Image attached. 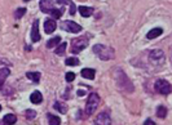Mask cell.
Instances as JSON below:
<instances>
[{"label":"cell","instance_id":"9","mask_svg":"<svg viewBox=\"0 0 172 125\" xmlns=\"http://www.w3.org/2000/svg\"><path fill=\"white\" fill-rule=\"evenodd\" d=\"M31 40L34 43H38L40 40V34H39V21H34L33 29H31Z\"/></svg>","mask_w":172,"mask_h":125},{"label":"cell","instance_id":"29","mask_svg":"<svg viewBox=\"0 0 172 125\" xmlns=\"http://www.w3.org/2000/svg\"><path fill=\"white\" fill-rule=\"evenodd\" d=\"M145 125H155V123L151 119H148V120H145Z\"/></svg>","mask_w":172,"mask_h":125},{"label":"cell","instance_id":"5","mask_svg":"<svg viewBox=\"0 0 172 125\" xmlns=\"http://www.w3.org/2000/svg\"><path fill=\"white\" fill-rule=\"evenodd\" d=\"M155 90H157L159 94H170L171 93V85L167 80H157L155 83Z\"/></svg>","mask_w":172,"mask_h":125},{"label":"cell","instance_id":"14","mask_svg":"<svg viewBox=\"0 0 172 125\" xmlns=\"http://www.w3.org/2000/svg\"><path fill=\"white\" fill-rule=\"evenodd\" d=\"M163 32V30L162 29H159V27H157V29H153V30H150L149 32H148L146 35V38L148 39H155V38H158V36H161Z\"/></svg>","mask_w":172,"mask_h":125},{"label":"cell","instance_id":"22","mask_svg":"<svg viewBox=\"0 0 172 125\" xmlns=\"http://www.w3.org/2000/svg\"><path fill=\"white\" fill-rule=\"evenodd\" d=\"M167 115V108L165 106H158L157 108V116L159 119H165Z\"/></svg>","mask_w":172,"mask_h":125},{"label":"cell","instance_id":"25","mask_svg":"<svg viewBox=\"0 0 172 125\" xmlns=\"http://www.w3.org/2000/svg\"><path fill=\"white\" fill-rule=\"evenodd\" d=\"M54 108H56V110H58V111H60L61 112V114H65V112H66V107L65 106H62V103H54V106H53Z\"/></svg>","mask_w":172,"mask_h":125},{"label":"cell","instance_id":"12","mask_svg":"<svg viewBox=\"0 0 172 125\" xmlns=\"http://www.w3.org/2000/svg\"><path fill=\"white\" fill-rule=\"evenodd\" d=\"M95 70L93 68H83L82 70V76L84 77V79H89V80H92L93 77H95Z\"/></svg>","mask_w":172,"mask_h":125},{"label":"cell","instance_id":"26","mask_svg":"<svg viewBox=\"0 0 172 125\" xmlns=\"http://www.w3.org/2000/svg\"><path fill=\"white\" fill-rule=\"evenodd\" d=\"M65 79L67 83H71V81H74V79H75V74L74 72H67L66 74V76H65Z\"/></svg>","mask_w":172,"mask_h":125},{"label":"cell","instance_id":"21","mask_svg":"<svg viewBox=\"0 0 172 125\" xmlns=\"http://www.w3.org/2000/svg\"><path fill=\"white\" fill-rule=\"evenodd\" d=\"M47 118H48V121H49L50 125H58L61 123V119L58 118V116L52 115V114H48V115H47Z\"/></svg>","mask_w":172,"mask_h":125},{"label":"cell","instance_id":"8","mask_svg":"<svg viewBox=\"0 0 172 125\" xmlns=\"http://www.w3.org/2000/svg\"><path fill=\"white\" fill-rule=\"evenodd\" d=\"M39 7H40V10L43 13H50V10L54 8L52 0H40Z\"/></svg>","mask_w":172,"mask_h":125},{"label":"cell","instance_id":"20","mask_svg":"<svg viewBox=\"0 0 172 125\" xmlns=\"http://www.w3.org/2000/svg\"><path fill=\"white\" fill-rule=\"evenodd\" d=\"M50 14H52V17H53V19H57V18H60V17H62V14H64V9L62 8H53L52 10H50Z\"/></svg>","mask_w":172,"mask_h":125},{"label":"cell","instance_id":"19","mask_svg":"<svg viewBox=\"0 0 172 125\" xmlns=\"http://www.w3.org/2000/svg\"><path fill=\"white\" fill-rule=\"evenodd\" d=\"M66 46H67V44L66 43H60V44L57 45V48H56V53L57 56H64L65 54V50H66Z\"/></svg>","mask_w":172,"mask_h":125},{"label":"cell","instance_id":"3","mask_svg":"<svg viewBox=\"0 0 172 125\" xmlns=\"http://www.w3.org/2000/svg\"><path fill=\"white\" fill-rule=\"evenodd\" d=\"M89 44V40L87 36H82V38H76L71 41V52L74 54L80 53L83 49H85Z\"/></svg>","mask_w":172,"mask_h":125},{"label":"cell","instance_id":"28","mask_svg":"<svg viewBox=\"0 0 172 125\" xmlns=\"http://www.w3.org/2000/svg\"><path fill=\"white\" fill-rule=\"evenodd\" d=\"M69 4H70V13H71V14H75V10H76L75 5H74V4H73L71 1H70Z\"/></svg>","mask_w":172,"mask_h":125},{"label":"cell","instance_id":"30","mask_svg":"<svg viewBox=\"0 0 172 125\" xmlns=\"http://www.w3.org/2000/svg\"><path fill=\"white\" fill-rule=\"evenodd\" d=\"M58 4H69L70 0H57Z\"/></svg>","mask_w":172,"mask_h":125},{"label":"cell","instance_id":"17","mask_svg":"<svg viewBox=\"0 0 172 125\" xmlns=\"http://www.w3.org/2000/svg\"><path fill=\"white\" fill-rule=\"evenodd\" d=\"M3 121L5 124H14L16 121H17V116L13 115V114H7L3 118Z\"/></svg>","mask_w":172,"mask_h":125},{"label":"cell","instance_id":"13","mask_svg":"<svg viewBox=\"0 0 172 125\" xmlns=\"http://www.w3.org/2000/svg\"><path fill=\"white\" fill-rule=\"evenodd\" d=\"M78 10H79V13H80L82 17H85V18L89 17V15H92V13H93V9H92V8L83 7V5L79 7V9H78Z\"/></svg>","mask_w":172,"mask_h":125},{"label":"cell","instance_id":"27","mask_svg":"<svg viewBox=\"0 0 172 125\" xmlns=\"http://www.w3.org/2000/svg\"><path fill=\"white\" fill-rule=\"evenodd\" d=\"M35 116H36V112H35L34 110H27V111H26V118H27V119L33 120Z\"/></svg>","mask_w":172,"mask_h":125},{"label":"cell","instance_id":"18","mask_svg":"<svg viewBox=\"0 0 172 125\" xmlns=\"http://www.w3.org/2000/svg\"><path fill=\"white\" fill-rule=\"evenodd\" d=\"M60 43H61V36H54L50 39V40H48L47 46H48V48H53V46H57Z\"/></svg>","mask_w":172,"mask_h":125},{"label":"cell","instance_id":"16","mask_svg":"<svg viewBox=\"0 0 172 125\" xmlns=\"http://www.w3.org/2000/svg\"><path fill=\"white\" fill-rule=\"evenodd\" d=\"M9 74H10V71H9V68H7V67L0 70V87L4 84V81L7 80V77L9 76Z\"/></svg>","mask_w":172,"mask_h":125},{"label":"cell","instance_id":"31","mask_svg":"<svg viewBox=\"0 0 172 125\" xmlns=\"http://www.w3.org/2000/svg\"><path fill=\"white\" fill-rule=\"evenodd\" d=\"M78 96H80V97L84 96V92H83V90H79V92H78Z\"/></svg>","mask_w":172,"mask_h":125},{"label":"cell","instance_id":"1","mask_svg":"<svg viewBox=\"0 0 172 125\" xmlns=\"http://www.w3.org/2000/svg\"><path fill=\"white\" fill-rule=\"evenodd\" d=\"M93 52L100 60L102 61H110L115 57V53H114V49L110 48V46H106V45H102V44H96L93 45Z\"/></svg>","mask_w":172,"mask_h":125},{"label":"cell","instance_id":"2","mask_svg":"<svg viewBox=\"0 0 172 125\" xmlns=\"http://www.w3.org/2000/svg\"><path fill=\"white\" fill-rule=\"evenodd\" d=\"M100 104V97L97 93H91L89 94V98L87 101V106H85V114L88 116H91L92 114H95L97 107Z\"/></svg>","mask_w":172,"mask_h":125},{"label":"cell","instance_id":"32","mask_svg":"<svg viewBox=\"0 0 172 125\" xmlns=\"http://www.w3.org/2000/svg\"><path fill=\"white\" fill-rule=\"evenodd\" d=\"M23 1H30V0H23Z\"/></svg>","mask_w":172,"mask_h":125},{"label":"cell","instance_id":"10","mask_svg":"<svg viewBox=\"0 0 172 125\" xmlns=\"http://www.w3.org/2000/svg\"><path fill=\"white\" fill-rule=\"evenodd\" d=\"M56 27H57V23L56 21H54L53 18H48V19H45V22H44V31L47 34H52L54 30H56Z\"/></svg>","mask_w":172,"mask_h":125},{"label":"cell","instance_id":"33","mask_svg":"<svg viewBox=\"0 0 172 125\" xmlns=\"http://www.w3.org/2000/svg\"><path fill=\"white\" fill-rule=\"evenodd\" d=\"M0 111H1V106H0Z\"/></svg>","mask_w":172,"mask_h":125},{"label":"cell","instance_id":"4","mask_svg":"<svg viewBox=\"0 0 172 125\" xmlns=\"http://www.w3.org/2000/svg\"><path fill=\"white\" fill-rule=\"evenodd\" d=\"M149 61L154 65H163L165 62V53L161 49H154L149 53Z\"/></svg>","mask_w":172,"mask_h":125},{"label":"cell","instance_id":"23","mask_svg":"<svg viewBox=\"0 0 172 125\" xmlns=\"http://www.w3.org/2000/svg\"><path fill=\"white\" fill-rule=\"evenodd\" d=\"M66 65H67V66H78V65H79V60L75 58V57L67 58V60H66Z\"/></svg>","mask_w":172,"mask_h":125},{"label":"cell","instance_id":"6","mask_svg":"<svg viewBox=\"0 0 172 125\" xmlns=\"http://www.w3.org/2000/svg\"><path fill=\"white\" fill-rule=\"evenodd\" d=\"M61 29L67 31V32H73V34H78L82 31V26H79L76 22L74 21H65L61 25Z\"/></svg>","mask_w":172,"mask_h":125},{"label":"cell","instance_id":"7","mask_svg":"<svg viewBox=\"0 0 172 125\" xmlns=\"http://www.w3.org/2000/svg\"><path fill=\"white\" fill-rule=\"evenodd\" d=\"M111 123V119H110V115L109 112H101V114L97 115V118L95 119V124L97 125H109Z\"/></svg>","mask_w":172,"mask_h":125},{"label":"cell","instance_id":"15","mask_svg":"<svg viewBox=\"0 0 172 125\" xmlns=\"http://www.w3.org/2000/svg\"><path fill=\"white\" fill-rule=\"evenodd\" d=\"M26 77L30 79L31 81H34V83H38V81L40 80V72H35V71L26 72Z\"/></svg>","mask_w":172,"mask_h":125},{"label":"cell","instance_id":"11","mask_svg":"<svg viewBox=\"0 0 172 125\" xmlns=\"http://www.w3.org/2000/svg\"><path fill=\"white\" fill-rule=\"evenodd\" d=\"M30 101L33 103L35 104H39V103H42V101H43V96H42V93L40 92H38V90H35L31 93V96H30Z\"/></svg>","mask_w":172,"mask_h":125},{"label":"cell","instance_id":"24","mask_svg":"<svg viewBox=\"0 0 172 125\" xmlns=\"http://www.w3.org/2000/svg\"><path fill=\"white\" fill-rule=\"evenodd\" d=\"M26 13V9H25V8H19V9H17V12H16V18H17V19H19V18H22L23 17V14H25Z\"/></svg>","mask_w":172,"mask_h":125}]
</instances>
